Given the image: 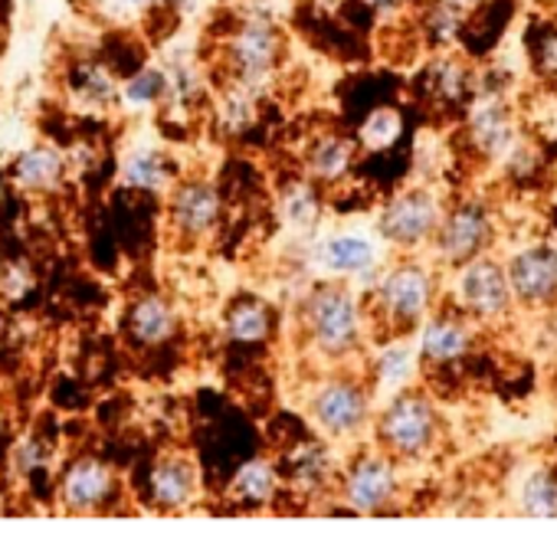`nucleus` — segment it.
Here are the masks:
<instances>
[{
    "instance_id": "obj_38",
    "label": "nucleus",
    "mask_w": 557,
    "mask_h": 534,
    "mask_svg": "<svg viewBox=\"0 0 557 534\" xmlns=\"http://www.w3.org/2000/svg\"><path fill=\"white\" fill-rule=\"evenodd\" d=\"M407 0H364V8L377 17H397Z\"/></svg>"
},
{
    "instance_id": "obj_6",
    "label": "nucleus",
    "mask_w": 557,
    "mask_h": 534,
    "mask_svg": "<svg viewBox=\"0 0 557 534\" xmlns=\"http://www.w3.org/2000/svg\"><path fill=\"white\" fill-rule=\"evenodd\" d=\"M400 492H404L400 462L374 443L345 465L335 498L348 514L371 518V514L394 511L400 501Z\"/></svg>"
},
{
    "instance_id": "obj_15",
    "label": "nucleus",
    "mask_w": 557,
    "mask_h": 534,
    "mask_svg": "<svg viewBox=\"0 0 557 534\" xmlns=\"http://www.w3.org/2000/svg\"><path fill=\"white\" fill-rule=\"evenodd\" d=\"M57 495H60V505L66 511L96 514V511H106L119 498V475L106 459L79 456L63 469Z\"/></svg>"
},
{
    "instance_id": "obj_9",
    "label": "nucleus",
    "mask_w": 557,
    "mask_h": 534,
    "mask_svg": "<svg viewBox=\"0 0 557 534\" xmlns=\"http://www.w3.org/2000/svg\"><path fill=\"white\" fill-rule=\"evenodd\" d=\"M495 213L482 197H462L446 207L443 223L430 243V259L440 270H456V265L485 256L495 243Z\"/></svg>"
},
{
    "instance_id": "obj_39",
    "label": "nucleus",
    "mask_w": 557,
    "mask_h": 534,
    "mask_svg": "<svg viewBox=\"0 0 557 534\" xmlns=\"http://www.w3.org/2000/svg\"><path fill=\"white\" fill-rule=\"evenodd\" d=\"M164 4V0H112V8L122 11V14H145L151 8Z\"/></svg>"
},
{
    "instance_id": "obj_31",
    "label": "nucleus",
    "mask_w": 557,
    "mask_h": 534,
    "mask_svg": "<svg viewBox=\"0 0 557 534\" xmlns=\"http://www.w3.org/2000/svg\"><path fill=\"white\" fill-rule=\"evenodd\" d=\"M168 102V66H141L122 83V105L148 112Z\"/></svg>"
},
{
    "instance_id": "obj_16",
    "label": "nucleus",
    "mask_w": 557,
    "mask_h": 534,
    "mask_svg": "<svg viewBox=\"0 0 557 534\" xmlns=\"http://www.w3.org/2000/svg\"><path fill=\"white\" fill-rule=\"evenodd\" d=\"M417 351L423 368H456L462 358H469L472 351V338H475V322L469 315H462L459 309H436L417 332Z\"/></svg>"
},
{
    "instance_id": "obj_37",
    "label": "nucleus",
    "mask_w": 557,
    "mask_h": 534,
    "mask_svg": "<svg viewBox=\"0 0 557 534\" xmlns=\"http://www.w3.org/2000/svg\"><path fill=\"white\" fill-rule=\"evenodd\" d=\"M14 462H17L24 472L44 469V462H47V446H44L40 439H24V443L17 446V456H14Z\"/></svg>"
},
{
    "instance_id": "obj_18",
    "label": "nucleus",
    "mask_w": 557,
    "mask_h": 534,
    "mask_svg": "<svg viewBox=\"0 0 557 534\" xmlns=\"http://www.w3.org/2000/svg\"><path fill=\"white\" fill-rule=\"evenodd\" d=\"M358 138L342 132H315L302 148V174L312 177L319 187H335L351 177L358 161Z\"/></svg>"
},
{
    "instance_id": "obj_4",
    "label": "nucleus",
    "mask_w": 557,
    "mask_h": 534,
    "mask_svg": "<svg viewBox=\"0 0 557 534\" xmlns=\"http://www.w3.org/2000/svg\"><path fill=\"white\" fill-rule=\"evenodd\" d=\"M283 57H286V34L278 27L269 0H252L243 11L239 24L223 40V66L230 79L259 92L278 73Z\"/></svg>"
},
{
    "instance_id": "obj_20",
    "label": "nucleus",
    "mask_w": 557,
    "mask_h": 534,
    "mask_svg": "<svg viewBox=\"0 0 557 534\" xmlns=\"http://www.w3.org/2000/svg\"><path fill=\"white\" fill-rule=\"evenodd\" d=\"M423 89L433 105L459 109V105L472 102V96L479 89V76L466 63V57H459L456 50H446V53H436L430 60V66L423 70Z\"/></svg>"
},
{
    "instance_id": "obj_24",
    "label": "nucleus",
    "mask_w": 557,
    "mask_h": 534,
    "mask_svg": "<svg viewBox=\"0 0 557 534\" xmlns=\"http://www.w3.org/2000/svg\"><path fill=\"white\" fill-rule=\"evenodd\" d=\"M122 184L132 190H145V194H164L177 184L174 177V164L161 148L151 145H138L132 151H125L122 158Z\"/></svg>"
},
{
    "instance_id": "obj_7",
    "label": "nucleus",
    "mask_w": 557,
    "mask_h": 534,
    "mask_svg": "<svg viewBox=\"0 0 557 534\" xmlns=\"http://www.w3.org/2000/svg\"><path fill=\"white\" fill-rule=\"evenodd\" d=\"M453 302L462 315H469L475 325L485 328L505 325L518 309L508 270L488 252L453 270Z\"/></svg>"
},
{
    "instance_id": "obj_29",
    "label": "nucleus",
    "mask_w": 557,
    "mask_h": 534,
    "mask_svg": "<svg viewBox=\"0 0 557 534\" xmlns=\"http://www.w3.org/2000/svg\"><path fill=\"white\" fill-rule=\"evenodd\" d=\"M70 89L86 109H96V112L122 105V83L112 76L109 66L96 60H83L70 70Z\"/></svg>"
},
{
    "instance_id": "obj_41",
    "label": "nucleus",
    "mask_w": 557,
    "mask_h": 534,
    "mask_svg": "<svg viewBox=\"0 0 557 534\" xmlns=\"http://www.w3.org/2000/svg\"><path fill=\"white\" fill-rule=\"evenodd\" d=\"M0 433H4V407H0Z\"/></svg>"
},
{
    "instance_id": "obj_12",
    "label": "nucleus",
    "mask_w": 557,
    "mask_h": 534,
    "mask_svg": "<svg viewBox=\"0 0 557 534\" xmlns=\"http://www.w3.org/2000/svg\"><path fill=\"white\" fill-rule=\"evenodd\" d=\"M511 293L524 312H550L557 306V246L528 243L505 262Z\"/></svg>"
},
{
    "instance_id": "obj_8",
    "label": "nucleus",
    "mask_w": 557,
    "mask_h": 534,
    "mask_svg": "<svg viewBox=\"0 0 557 534\" xmlns=\"http://www.w3.org/2000/svg\"><path fill=\"white\" fill-rule=\"evenodd\" d=\"M449 203H443L440 190L430 184H410L400 194H394L381 213H377V236L400 249V252H420L430 249L443 213Z\"/></svg>"
},
{
    "instance_id": "obj_35",
    "label": "nucleus",
    "mask_w": 557,
    "mask_h": 534,
    "mask_svg": "<svg viewBox=\"0 0 557 534\" xmlns=\"http://www.w3.org/2000/svg\"><path fill=\"white\" fill-rule=\"evenodd\" d=\"M534 70L541 79L557 83V30H544L534 44Z\"/></svg>"
},
{
    "instance_id": "obj_1",
    "label": "nucleus",
    "mask_w": 557,
    "mask_h": 534,
    "mask_svg": "<svg viewBox=\"0 0 557 534\" xmlns=\"http://www.w3.org/2000/svg\"><path fill=\"white\" fill-rule=\"evenodd\" d=\"M299 335L312 358L345 364L368 345V312L348 280H322L299 302Z\"/></svg>"
},
{
    "instance_id": "obj_36",
    "label": "nucleus",
    "mask_w": 557,
    "mask_h": 534,
    "mask_svg": "<svg viewBox=\"0 0 557 534\" xmlns=\"http://www.w3.org/2000/svg\"><path fill=\"white\" fill-rule=\"evenodd\" d=\"M34 286V276L24 262H8L4 270H0V293L8 299H24Z\"/></svg>"
},
{
    "instance_id": "obj_27",
    "label": "nucleus",
    "mask_w": 557,
    "mask_h": 534,
    "mask_svg": "<svg viewBox=\"0 0 557 534\" xmlns=\"http://www.w3.org/2000/svg\"><path fill=\"white\" fill-rule=\"evenodd\" d=\"M275 332V312L269 302L256 299V296H243L236 299L226 315H223V335L236 345H259L269 341Z\"/></svg>"
},
{
    "instance_id": "obj_30",
    "label": "nucleus",
    "mask_w": 557,
    "mask_h": 534,
    "mask_svg": "<svg viewBox=\"0 0 557 534\" xmlns=\"http://www.w3.org/2000/svg\"><path fill=\"white\" fill-rule=\"evenodd\" d=\"M259 119V102H256V89L226 79L220 96H216V122L226 135H246Z\"/></svg>"
},
{
    "instance_id": "obj_14",
    "label": "nucleus",
    "mask_w": 557,
    "mask_h": 534,
    "mask_svg": "<svg viewBox=\"0 0 557 534\" xmlns=\"http://www.w3.org/2000/svg\"><path fill=\"white\" fill-rule=\"evenodd\" d=\"M342 472H345V465L338 462V456L332 449V439H325L319 433L302 439V443H296L286 452V459H283L286 488L296 492L306 501L335 495L338 482H342Z\"/></svg>"
},
{
    "instance_id": "obj_32",
    "label": "nucleus",
    "mask_w": 557,
    "mask_h": 534,
    "mask_svg": "<svg viewBox=\"0 0 557 534\" xmlns=\"http://www.w3.org/2000/svg\"><path fill=\"white\" fill-rule=\"evenodd\" d=\"M400 135H404V115H400V109H394V105L371 109V112L361 119L358 132H355L358 148H361V151H371V154L391 151V148L400 141Z\"/></svg>"
},
{
    "instance_id": "obj_22",
    "label": "nucleus",
    "mask_w": 557,
    "mask_h": 534,
    "mask_svg": "<svg viewBox=\"0 0 557 534\" xmlns=\"http://www.w3.org/2000/svg\"><path fill=\"white\" fill-rule=\"evenodd\" d=\"M322 187L312 181V177H293L278 187V197H275V216L283 223L289 233H299V236H309L319 229L322 223Z\"/></svg>"
},
{
    "instance_id": "obj_25",
    "label": "nucleus",
    "mask_w": 557,
    "mask_h": 534,
    "mask_svg": "<svg viewBox=\"0 0 557 534\" xmlns=\"http://www.w3.org/2000/svg\"><path fill=\"white\" fill-rule=\"evenodd\" d=\"M515 511L531 521H557V465H531L515 485Z\"/></svg>"
},
{
    "instance_id": "obj_28",
    "label": "nucleus",
    "mask_w": 557,
    "mask_h": 534,
    "mask_svg": "<svg viewBox=\"0 0 557 534\" xmlns=\"http://www.w3.org/2000/svg\"><path fill=\"white\" fill-rule=\"evenodd\" d=\"M466 24H469V8L456 4V0H430L420 14V34L433 53L456 50Z\"/></svg>"
},
{
    "instance_id": "obj_40",
    "label": "nucleus",
    "mask_w": 557,
    "mask_h": 534,
    "mask_svg": "<svg viewBox=\"0 0 557 534\" xmlns=\"http://www.w3.org/2000/svg\"><path fill=\"white\" fill-rule=\"evenodd\" d=\"M456 4H462V8H475V4H482V0H456Z\"/></svg>"
},
{
    "instance_id": "obj_17",
    "label": "nucleus",
    "mask_w": 557,
    "mask_h": 534,
    "mask_svg": "<svg viewBox=\"0 0 557 534\" xmlns=\"http://www.w3.org/2000/svg\"><path fill=\"white\" fill-rule=\"evenodd\" d=\"M203 485H200V465L187 452H164L151 462L148 472V498L158 511H187L197 505Z\"/></svg>"
},
{
    "instance_id": "obj_2",
    "label": "nucleus",
    "mask_w": 557,
    "mask_h": 534,
    "mask_svg": "<svg viewBox=\"0 0 557 534\" xmlns=\"http://www.w3.org/2000/svg\"><path fill=\"white\" fill-rule=\"evenodd\" d=\"M440 306V265L413 252L384 262L371 283V322L391 338L417 332Z\"/></svg>"
},
{
    "instance_id": "obj_5",
    "label": "nucleus",
    "mask_w": 557,
    "mask_h": 534,
    "mask_svg": "<svg viewBox=\"0 0 557 534\" xmlns=\"http://www.w3.org/2000/svg\"><path fill=\"white\" fill-rule=\"evenodd\" d=\"M302 410H306L309 426L319 436H325L332 443H351L371 430L374 394L368 390V384L361 377L345 374V371H332L312 384Z\"/></svg>"
},
{
    "instance_id": "obj_21",
    "label": "nucleus",
    "mask_w": 557,
    "mask_h": 534,
    "mask_svg": "<svg viewBox=\"0 0 557 534\" xmlns=\"http://www.w3.org/2000/svg\"><path fill=\"white\" fill-rule=\"evenodd\" d=\"M177 309L168 296L161 293H145L132 302L125 315V335L138 348H161L177 335Z\"/></svg>"
},
{
    "instance_id": "obj_33",
    "label": "nucleus",
    "mask_w": 557,
    "mask_h": 534,
    "mask_svg": "<svg viewBox=\"0 0 557 534\" xmlns=\"http://www.w3.org/2000/svg\"><path fill=\"white\" fill-rule=\"evenodd\" d=\"M200 99H203V76H200V70L190 60H174L168 66V102L164 105L190 112V109L200 105Z\"/></svg>"
},
{
    "instance_id": "obj_10",
    "label": "nucleus",
    "mask_w": 557,
    "mask_h": 534,
    "mask_svg": "<svg viewBox=\"0 0 557 534\" xmlns=\"http://www.w3.org/2000/svg\"><path fill=\"white\" fill-rule=\"evenodd\" d=\"M384 239L364 229H335L315 239L312 246V270L322 280H348L371 289L377 273L384 270Z\"/></svg>"
},
{
    "instance_id": "obj_26",
    "label": "nucleus",
    "mask_w": 557,
    "mask_h": 534,
    "mask_svg": "<svg viewBox=\"0 0 557 534\" xmlns=\"http://www.w3.org/2000/svg\"><path fill=\"white\" fill-rule=\"evenodd\" d=\"M11 177L24 190L50 194L66 177V158L53 145H34V148H27V151L17 154V161L11 164Z\"/></svg>"
},
{
    "instance_id": "obj_3",
    "label": "nucleus",
    "mask_w": 557,
    "mask_h": 534,
    "mask_svg": "<svg viewBox=\"0 0 557 534\" xmlns=\"http://www.w3.org/2000/svg\"><path fill=\"white\" fill-rule=\"evenodd\" d=\"M374 439L400 465L423 462L443 443V413L426 390H397L384 400V407L374 417Z\"/></svg>"
},
{
    "instance_id": "obj_34",
    "label": "nucleus",
    "mask_w": 557,
    "mask_h": 534,
    "mask_svg": "<svg viewBox=\"0 0 557 534\" xmlns=\"http://www.w3.org/2000/svg\"><path fill=\"white\" fill-rule=\"evenodd\" d=\"M541 164H544L541 148H537L528 135H521V141H518V145L511 148V154L502 161V171L508 174V181H528V177H537Z\"/></svg>"
},
{
    "instance_id": "obj_23",
    "label": "nucleus",
    "mask_w": 557,
    "mask_h": 534,
    "mask_svg": "<svg viewBox=\"0 0 557 534\" xmlns=\"http://www.w3.org/2000/svg\"><path fill=\"white\" fill-rule=\"evenodd\" d=\"M423 361H420V351H417V341H404V338H391L387 345H381L374 351V361H371V381H374V394H397V390H407L413 387L417 374H420Z\"/></svg>"
},
{
    "instance_id": "obj_13",
    "label": "nucleus",
    "mask_w": 557,
    "mask_h": 534,
    "mask_svg": "<svg viewBox=\"0 0 557 534\" xmlns=\"http://www.w3.org/2000/svg\"><path fill=\"white\" fill-rule=\"evenodd\" d=\"M168 223L171 233L184 243L210 239L223 223V197L210 181L190 177L177 181L168 190Z\"/></svg>"
},
{
    "instance_id": "obj_19",
    "label": "nucleus",
    "mask_w": 557,
    "mask_h": 534,
    "mask_svg": "<svg viewBox=\"0 0 557 534\" xmlns=\"http://www.w3.org/2000/svg\"><path fill=\"white\" fill-rule=\"evenodd\" d=\"M286 488L283 479V465L269 456H256L246 459L226 482V501L243 508V511H256V508H269Z\"/></svg>"
},
{
    "instance_id": "obj_11",
    "label": "nucleus",
    "mask_w": 557,
    "mask_h": 534,
    "mask_svg": "<svg viewBox=\"0 0 557 534\" xmlns=\"http://www.w3.org/2000/svg\"><path fill=\"white\" fill-rule=\"evenodd\" d=\"M466 138L482 161L502 167V161L521 141V125L505 92L482 86L475 89L472 102L466 105Z\"/></svg>"
}]
</instances>
